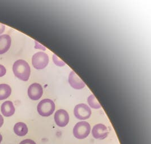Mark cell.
Segmentation results:
<instances>
[{"label":"cell","instance_id":"cell-5","mask_svg":"<svg viewBox=\"0 0 151 144\" xmlns=\"http://www.w3.org/2000/svg\"><path fill=\"white\" fill-rule=\"evenodd\" d=\"M92 111L89 107L84 103H80L76 105L74 114L75 117L79 120H86L91 115Z\"/></svg>","mask_w":151,"mask_h":144},{"label":"cell","instance_id":"cell-13","mask_svg":"<svg viewBox=\"0 0 151 144\" xmlns=\"http://www.w3.org/2000/svg\"><path fill=\"white\" fill-rule=\"evenodd\" d=\"M12 89L10 87L5 84H0V100H4L10 96Z\"/></svg>","mask_w":151,"mask_h":144},{"label":"cell","instance_id":"cell-19","mask_svg":"<svg viewBox=\"0 0 151 144\" xmlns=\"http://www.w3.org/2000/svg\"><path fill=\"white\" fill-rule=\"evenodd\" d=\"M3 124H4V118L0 114V128L2 126Z\"/></svg>","mask_w":151,"mask_h":144},{"label":"cell","instance_id":"cell-9","mask_svg":"<svg viewBox=\"0 0 151 144\" xmlns=\"http://www.w3.org/2000/svg\"><path fill=\"white\" fill-rule=\"evenodd\" d=\"M69 82L70 85L74 89H82L86 86L81 78L73 71L69 75Z\"/></svg>","mask_w":151,"mask_h":144},{"label":"cell","instance_id":"cell-14","mask_svg":"<svg viewBox=\"0 0 151 144\" xmlns=\"http://www.w3.org/2000/svg\"><path fill=\"white\" fill-rule=\"evenodd\" d=\"M87 102L89 105V106L93 109H100L101 107V105L99 101H97L96 97L94 95H91L89 96L87 99Z\"/></svg>","mask_w":151,"mask_h":144},{"label":"cell","instance_id":"cell-12","mask_svg":"<svg viewBox=\"0 0 151 144\" xmlns=\"http://www.w3.org/2000/svg\"><path fill=\"white\" fill-rule=\"evenodd\" d=\"M27 125L23 122H18L15 124L14 127V132L18 136H24L27 134Z\"/></svg>","mask_w":151,"mask_h":144},{"label":"cell","instance_id":"cell-18","mask_svg":"<svg viewBox=\"0 0 151 144\" xmlns=\"http://www.w3.org/2000/svg\"><path fill=\"white\" fill-rule=\"evenodd\" d=\"M5 29V26L0 23V34H2Z\"/></svg>","mask_w":151,"mask_h":144},{"label":"cell","instance_id":"cell-6","mask_svg":"<svg viewBox=\"0 0 151 144\" xmlns=\"http://www.w3.org/2000/svg\"><path fill=\"white\" fill-rule=\"evenodd\" d=\"M55 121L58 126L60 127H65L69 123L68 112L66 110L63 109L57 110L55 114Z\"/></svg>","mask_w":151,"mask_h":144},{"label":"cell","instance_id":"cell-15","mask_svg":"<svg viewBox=\"0 0 151 144\" xmlns=\"http://www.w3.org/2000/svg\"><path fill=\"white\" fill-rule=\"evenodd\" d=\"M53 62L55 63L56 65L58 66H63L65 65V63L62 61L61 59H60L57 55L54 54L53 57Z\"/></svg>","mask_w":151,"mask_h":144},{"label":"cell","instance_id":"cell-4","mask_svg":"<svg viewBox=\"0 0 151 144\" xmlns=\"http://www.w3.org/2000/svg\"><path fill=\"white\" fill-rule=\"evenodd\" d=\"M32 63L35 69H44L48 65L49 57L45 53L37 52L33 55Z\"/></svg>","mask_w":151,"mask_h":144},{"label":"cell","instance_id":"cell-1","mask_svg":"<svg viewBox=\"0 0 151 144\" xmlns=\"http://www.w3.org/2000/svg\"><path fill=\"white\" fill-rule=\"evenodd\" d=\"M14 75L21 80L26 82L29 79L31 69L27 62L19 59L15 62L13 66Z\"/></svg>","mask_w":151,"mask_h":144},{"label":"cell","instance_id":"cell-11","mask_svg":"<svg viewBox=\"0 0 151 144\" xmlns=\"http://www.w3.org/2000/svg\"><path fill=\"white\" fill-rule=\"evenodd\" d=\"M15 107L12 101H7L1 105V112L5 117H10L15 113Z\"/></svg>","mask_w":151,"mask_h":144},{"label":"cell","instance_id":"cell-20","mask_svg":"<svg viewBox=\"0 0 151 144\" xmlns=\"http://www.w3.org/2000/svg\"><path fill=\"white\" fill-rule=\"evenodd\" d=\"M2 135L0 134V144H1V141H2Z\"/></svg>","mask_w":151,"mask_h":144},{"label":"cell","instance_id":"cell-8","mask_svg":"<svg viewBox=\"0 0 151 144\" xmlns=\"http://www.w3.org/2000/svg\"><path fill=\"white\" fill-rule=\"evenodd\" d=\"M93 137L96 139L103 140L107 137L109 132L107 127L103 124H97L95 125L92 130Z\"/></svg>","mask_w":151,"mask_h":144},{"label":"cell","instance_id":"cell-17","mask_svg":"<svg viewBox=\"0 0 151 144\" xmlns=\"http://www.w3.org/2000/svg\"><path fill=\"white\" fill-rule=\"evenodd\" d=\"M19 144H36L34 141L30 139H26L21 141Z\"/></svg>","mask_w":151,"mask_h":144},{"label":"cell","instance_id":"cell-7","mask_svg":"<svg viewBox=\"0 0 151 144\" xmlns=\"http://www.w3.org/2000/svg\"><path fill=\"white\" fill-rule=\"evenodd\" d=\"M43 94V89L41 85L38 83L31 84L28 89V95L32 100H38Z\"/></svg>","mask_w":151,"mask_h":144},{"label":"cell","instance_id":"cell-2","mask_svg":"<svg viewBox=\"0 0 151 144\" xmlns=\"http://www.w3.org/2000/svg\"><path fill=\"white\" fill-rule=\"evenodd\" d=\"M55 110V104L50 99H44L37 105V111L42 117H47L51 115Z\"/></svg>","mask_w":151,"mask_h":144},{"label":"cell","instance_id":"cell-10","mask_svg":"<svg viewBox=\"0 0 151 144\" xmlns=\"http://www.w3.org/2000/svg\"><path fill=\"white\" fill-rule=\"evenodd\" d=\"M12 43L11 37L8 34L0 36V54L6 53L10 48Z\"/></svg>","mask_w":151,"mask_h":144},{"label":"cell","instance_id":"cell-3","mask_svg":"<svg viewBox=\"0 0 151 144\" xmlns=\"http://www.w3.org/2000/svg\"><path fill=\"white\" fill-rule=\"evenodd\" d=\"M91 125L87 122H79L73 128V135L78 139H84L89 135Z\"/></svg>","mask_w":151,"mask_h":144},{"label":"cell","instance_id":"cell-16","mask_svg":"<svg viewBox=\"0 0 151 144\" xmlns=\"http://www.w3.org/2000/svg\"><path fill=\"white\" fill-rule=\"evenodd\" d=\"M6 68L4 66L0 64V77L4 76L6 74Z\"/></svg>","mask_w":151,"mask_h":144}]
</instances>
